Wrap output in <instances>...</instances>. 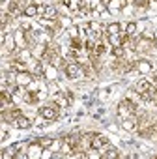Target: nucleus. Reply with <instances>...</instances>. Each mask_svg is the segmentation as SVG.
Instances as JSON below:
<instances>
[{"label":"nucleus","mask_w":157,"mask_h":159,"mask_svg":"<svg viewBox=\"0 0 157 159\" xmlns=\"http://www.w3.org/2000/svg\"><path fill=\"white\" fill-rule=\"evenodd\" d=\"M64 142L69 146V148H77L78 146V142H83V137H78L77 133H73V135H67V137H64Z\"/></svg>","instance_id":"nucleus-12"},{"label":"nucleus","mask_w":157,"mask_h":159,"mask_svg":"<svg viewBox=\"0 0 157 159\" xmlns=\"http://www.w3.org/2000/svg\"><path fill=\"white\" fill-rule=\"evenodd\" d=\"M67 32H69V38H71V39H77V38H81V30H78V26H71Z\"/></svg>","instance_id":"nucleus-27"},{"label":"nucleus","mask_w":157,"mask_h":159,"mask_svg":"<svg viewBox=\"0 0 157 159\" xmlns=\"http://www.w3.org/2000/svg\"><path fill=\"white\" fill-rule=\"evenodd\" d=\"M13 2H17L23 10H26V6H28V4H26V0H13Z\"/></svg>","instance_id":"nucleus-31"},{"label":"nucleus","mask_w":157,"mask_h":159,"mask_svg":"<svg viewBox=\"0 0 157 159\" xmlns=\"http://www.w3.org/2000/svg\"><path fill=\"white\" fill-rule=\"evenodd\" d=\"M43 150H45V148H43L39 142H32V144L28 146V157H41Z\"/></svg>","instance_id":"nucleus-11"},{"label":"nucleus","mask_w":157,"mask_h":159,"mask_svg":"<svg viewBox=\"0 0 157 159\" xmlns=\"http://www.w3.org/2000/svg\"><path fill=\"white\" fill-rule=\"evenodd\" d=\"M4 49L6 51H15V36H6L4 38Z\"/></svg>","instance_id":"nucleus-19"},{"label":"nucleus","mask_w":157,"mask_h":159,"mask_svg":"<svg viewBox=\"0 0 157 159\" xmlns=\"http://www.w3.org/2000/svg\"><path fill=\"white\" fill-rule=\"evenodd\" d=\"M120 28H122V26H120V23H110V25L107 26V32H105V34H107V36L120 34Z\"/></svg>","instance_id":"nucleus-21"},{"label":"nucleus","mask_w":157,"mask_h":159,"mask_svg":"<svg viewBox=\"0 0 157 159\" xmlns=\"http://www.w3.org/2000/svg\"><path fill=\"white\" fill-rule=\"evenodd\" d=\"M122 125H123V129H125V131H133V129L138 125V122H137V118H135V116H129V118H125V120L122 122Z\"/></svg>","instance_id":"nucleus-16"},{"label":"nucleus","mask_w":157,"mask_h":159,"mask_svg":"<svg viewBox=\"0 0 157 159\" xmlns=\"http://www.w3.org/2000/svg\"><path fill=\"white\" fill-rule=\"evenodd\" d=\"M88 8H90V11H97V10L105 8V2L103 0H88Z\"/></svg>","instance_id":"nucleus-18"},{"label":"nucleus","mask_w":157,"mask_h":159,"mask_svg":"<svg viewBox=\"0 0 157 159\" xmlns=\"http://www.w3.org/2000/svg\"><path fill=\"white\" fill-rule=\"evenodd\" d=\"M34 79H36V75H32V73H28V71L25 69V71H17V75H15V83L21 84L23 88H26V86L34 81Z\"/></svg>","instance_id":"nucleus-7"},{"label":"nucleus","mask_w":157,"mask_h":159,"mask_svg":"<svg viewBox=\"0 0 157 159\" xmlns=\"http://www.w3.org/2000/svg\"><path fill=\"white\" fill-rule=\"evenodd\" d=\"M135 4L140 6V8H146L148 6V0H135Z\"/></svg>","instance_id":"nucleus-30"},{"label":"nucleus","mask_w":157,"mask_h":159,"mask_svg":"<svg viewBox=\"0 0 157 159\" xmlns=\"http://www.w3.org/2000/svg\"><path fill=\"white\" fill-rule=\"evenodd\" d=\"M92 52H94L96 56H99V54H103V52H105V47H103L101 43H97V45L94 47V51H92Z\"/></svg>","instance_id":"nucleus-28"},{"label":"nucleus","mask_w":157,"mask_h":159,"mask_svg":"<svg viewBox=\"0 0 157 159\" xmlns=\"http://www.w3.org/2000/svg\"><path fill=\"white\" fill-rule=\"evenodd\" d=\"M49 90H51L52 94H56V92H58V86H56V83H54V84L51 83V84H49Z\"/></svg>","instance_id":"nucleus-32"},{"label":"nucleus","mask_w":157,"mask_h":159,"mask_svg":"<svg viewBox=\"0 0 157 159\" xmlns=\"http://www.w3.org/2000/svg\"><path fill=\"white\" fill-rule=\"evenodd\" d=\"M58 15V10L54 6H49V4H43V6H38V17L45 19V21H54Z\"/></svg>","instance_id":"nucleus-3"},{"label":"nucleus","mask_w":157,"mask_h":159,"mask_svg":"<svg viewBox=\"0 0 157 159\" xmlns=\"http://www.w3.org/2000/svg\"><path fill=\"white\" fill-rule=\"evenodd\" d=\"M151 47H153V41H151L150 38H142V39H138V41H137L135 51H140V52L144 51V52H146V51H150Z\"/></svg>","instance_id":"nucleus-10"},{"label":"nucleus","mask_w":157,"mask_h":159,"mask_svg":"<svg viewBox=\"0 0 157 159\" xmlns=\"http://www.w3.org/2000/svg\"><path fill=\"white\" fill-rule=\"evenodd\" d=\"M58 105L54 103V105H45V107H41L39 109V116H43L45 120H56L58 118Z\"/></svg>","instance_id":"nucleus-5"},{"label":"nucleus","mask_w":157,"mask_h":159,"mask_svg":"<svg viewBox=\"0 0 157 159\" xmlns=\"http://www.w3.org/2000/svg\"><path fill=\"white\" fill-rule=\"evenodd\" d=\"M101 157L103 159H112V157H120V152L116 150V148H109L105 153H101Z\"/></svg>","instance_id":"nucleus-23"},{"label":"nucleus","mask_w":157,"mask_h":159,"mask_svg":"<svg viewBox=\"0 0 157 159\" xmlns=\"http://www.w3.org/2000/svg\"><path fill=\"white\" fill-rule=\"evenodd\" d=\"M13 155H15V153H13V148H10V150H4V152H2V157H4V159L13 157Z\"/></svg>","instance_id":"nucleus-29"},{"label":"nucleus","mask_w":157,"mask_h":159,"mask_svg":"<svg viewBox=\"0 0 157 159\" xmlns=\"http://www.w3.org/2000/svg\"><path fill=\"white\" fill-rule=\"evenodd\" d=\"M52 99H54V103H56L60 109H65V107L69 105V98H67V94L62 96L60 92H56V94H52Z\"/></svg>","instance_id":"nucleus-13"},{"label":"nucleus","mask_w":157,"mask_h":159,"mask_svg":"<svg viewBox=\"0 0 157 159\" xmlns=\"http://www.w3.org/2000/svg\"><path fill=\"white\" fill-rule=\"evenodd\" d=\"M103 30H107V28H103L101 23H97V21L88 23V25H86V39H84V41H88V39H96V41H99Z\"/></svg>","instance_id":"nucleus-2"},{"label":"nucleus","mask_w":157,"mask_h":159,"mask_svg":"<svg viewBox=\"0 0 157 159\" xmlns=\"http://www.w3.org/2000/svg\"><path fill=\"white\" fill-rule=\"evenodd\" d=\"M38 142H39L43 148H51V146H52V142H54V139H51V137H41Z\"/></svg>","instance_id":"nucleus-26"},{"label":"nucleus","mask_w":157,"mask_h":159,"mask_svg":"<svg viewBox=\"0 0 157 159\" xmlns=\"http://www.w3.org/2000/svg\"><path fill=\"white\" fill-rule=\"evenodd\" d=\"M137 34V23H127V26H125V36L127 38H133Z\"/></svg>","instance_id":"nucleus-24"},{"label":"nucleus","mask_w":157,"mask_h":159,"mask_svg":"<svg viewBox=\"0 0 157 159\" xmlns=\"http://www.w3.org/2000/svg\"><path fill=\"white\" fill-rule=\"evenodd\" d=\"M155 2H157V0H155Z\"/></svg>","instance_id":"nucleus-34"},{"label":"nucleus","mask_w":157,"mask_h":159,"mask_svg":"<svg viewBox=\"0 0 157 159\" xmlns=\"http://www.w3.org/2000/svg\"><path fill=\"white\" fill-rule=\"evenodd\" d=\"M110 52H112V56H114V58H123V56H125V49H123L122 45H120V47H112V51H110Z\"/></svg>","instance_id":"nucleus-25"},{"label":"nucleus","mask_w":157,"mask_h":159,"mask_svg":"<svg viewBox=\"0 0 157 159\" xmlns=\"http://www.w3.org/2000/svg\"><path fill=\"white\" fill-rule=\"evenodd\" d=\"M64 71H65V75H67V79H71V81H75V79H81L83 77V66L81 64H75V62H69L65 67H64Z\"/></svg>","instance_id":"nucleus-4"},{"label":"nucleus","mask_w":157,"mask_h":159,"mask_svg":"<svg viewBox=\"0 0 157 159\" xmlns=\"http://www.w3.org/2000/svg\"><path fill=\"white\" fill-rule=\"evenodd\" d=\"M135 111H137V103H135V101H131L129 98H125L123 101H120V105H118V109H116V112H118V116H120L122 120H125V118L133 116V114H135Z\"/></svg>","instance_id":"nucleus-1"},{"label":"nucleus","mask_w":157,"mask_h":159,"mask_svg":"<svg viewBox=\"0 0 157 159\" xmlns=\"http://www.w3.org/2000/svg\"><path fill=\"white\" fill-rule=\"evenodd\" d=\"M26 39H28V36L25 34L23 28H19V30L15 32V41H17V45H19V47H25V41H26Z\"/></svg>","instance_id":"nucleus-17"},{"label":"nucleus","mask_w":157,"mask_h":159,"mask_svg":"<svg viewBox=\"0 0 157 159\" xmlns=\"http://www.w3.org/2000/svg\"><path fill=\"white\" fill-rule=\"evenodd\" d=\"M90 148L92 150H103V148H109V139L107 137H101V135H92V139H90Z\"/></svg>","instance_id":"nucleus-6"},{"label":"nucleus","mask_w":157,"mask_h":159,"mask_svg":"<svg viewBox=\"0 0 157 159\" xmlns=\"http://www.w3.org/2000/svg\"><path fill=\"white\" fill-rule=\"evenodd\" d=\"M43 77H47L49 81H54V79H56V66H52V64L45 62V71H43Z\"/></svg>","instance_id":"nucleus-14"},{"label":"nucleus","mask_w":157,"mask_h":159,"mask_svg":"<svg viewBox=\"0 0 157 159\" xmlns=\"http://www.w3.org/2000/svg\"><path fill=\"white\" fill-rule=\"evenodd\" d=\"M25 17H38V4H28L25 10Z\"/></svg>","instance_id":"nucleus-20"},{"label":"nucleus","mask_w":157,"mask_h":159,"mask_svg":"<svg viewBox=\"0 0 157 159\" xmlns=\"http://www.w3.org/2000/svg\"><path fill=\"white\" fill-rule=\"evenodd\" d=\"M135 67L142 73V75H146V73H150L151 69H153V66H151V62L150 60H144V58H140V60H137L135 62Z\"/></svg>","instance_id":"nucleus-8"},{"label":"nucleus","mask_w":157,"mask_h":159,"mask_svg":"<svg viewBox=\"0 0 157 159\" xmlns=\"http://www.w3.org/2000/svg\"><path fill=\"white\" fill-rule=\"evenodd\" d=\"M151 88H153V84H151L150 81H146V79H142V81H138V83H137V92H138V94L150 92Z\"/></svg>","instance_id":"nucleus-15"},{"label":"nucleus","mask_w":157,"mask_h":159,"mask_svg":"<svg viewBox=\"0 0 157 159\" xmlns=\"http://www.w3.org/2000/svg\"><path fill=\"white\" fill-rule=\"evenodd\" d=\"M153 41H155V43H157V30H155V32H153Z\"/></svg>","instance_id":"nucleus-33"},{"label":"nucleus","mask_w":157,"mask_h":159,"mask_svg":"<svg viewBox=\"0 0 157 159\" xmlns=\"http://www.w3.org/2000/svg\"><path fill=\"white\" fill-rule=\"evenodd\" d=\"M109 38V43L112 45V47H120L122 45V41H123V38L120 36V34H114V36H107Z\"/></svg>","instance_id":"nucleus-22"},{"label":"nucleus","mask_w":157,"mask_h":159,"mask_svg":"<svg viewBox=\"0 0 157 159\" xmlns=\"http://www.w3.org/2000/svg\"><path fill=\"white\" fill-rule=\"evenodd\" d=\"M11 125H13V127H17V129H28V127L32 125V122H30V120H28V118L23 114V116L15 118V120L11 122Z\"/></svg>","instance_id":"nucleus-9"}]
</instances>
